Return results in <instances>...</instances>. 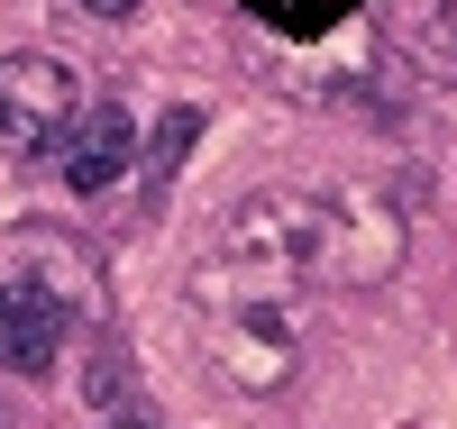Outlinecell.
<instances>
[{
	"instance_id": "obj_7",
	"label": "cell",
	"mask_w": 457,
	"mask_h": 429,
	"mask_svg": "<svg viewBox=\"0 0 457 429\" xmlns=\"http://www.w3.org/2000/svg\"><path fill=\"white\" fill-rule=\"evenodd\" d=\"M110 429H156V420H146V411H120V420H110Z\"/></svg>"
},
{
	"instance_id": "obj_1",
	"label": "cell",
	"mask_w": 457,
	"mask_h": 429,
	"mask_svg": "<svg viewBox=\"0 0 457 429\" xmlns=\"http://www.w3.org/2000/svg\"><path fill=\"white\" fill-rule=\"evenodd\" d=\"M73 64L64 55H0V146L19 155H55V137L73 128Z\"/></svg>"
},
{
	"instance_id": "obj_3",
	"label": "cell",
	"mask_w": 457,
	"mask_h": 429,
	"mask_svg": "<svg viewBox=\"0 0 457 429\" xmlns=\"http://www.w3.org/2000/svg\"><path fill=\"white\" fill-rule=\"evenodd\" d=\"M129 146H137L129 110H120V101H101V110H73V128L55 137V165H64V183L92 202V192H110V183L129 174Z\"/></svg>"
},
{
	"instance_id": "obj_4",
	"label": "cell",
	"mask_w": 457,
	"mask_h": 429,
	"mask_svg": "<svg viewBox=\"0 0 457 429\" xmlns=\"http://www.w3.org/2000/svg\"><path fill=\"white\" fill-rule=\"evenodd\" d=\"M403 46L430 73H457V0H403Z\"/></svg>"
},
{
	"instance_id": "obj_2",
	"label": "cell",
	"mask_w": 457,
	"mask_h": 429,
	"mask_svg": "<svg viewBox=\"0 0 457 429\" xmlns=\"http://www.w3.org/2000/svg\"><path fill=\"white\" fill-rule=\"evenodd\" d=\"M64 320H73V301H64V293L10 275V293H0V366L37 384V375L64 357Z\"/></svg>"
},
{
	"instance_id": "obj_5",
	"label": "cell",
	"mask_w": 457,
	"mask_h": 429,
	"mask_svg": "<svg viewBox=\"0 0 457 429\" xmlns=\"http://www.w3.org/2000/svg\"><path fill=\"white\" fill-rule=\"evenodd\" d=\"M193 137H202V110H165V128H156V146H146V165L174 174L183 155H193Z\"/></svg>"
},
{
	"instance_id": "obj_6",
	"label": "cell",
	"mask_w": 457,
	"mask_h": 429,
	"mask_svg": "<svg viewBox=\"0 0 457 429\" xmlns=\"http://www.w3.org/2000/svg\"><path fill=\"white\" fill-rule=\"evenodd\" d=\"M83 10H92V19H129L137 0H83Z\"/></svg>"
}]
</instances>
